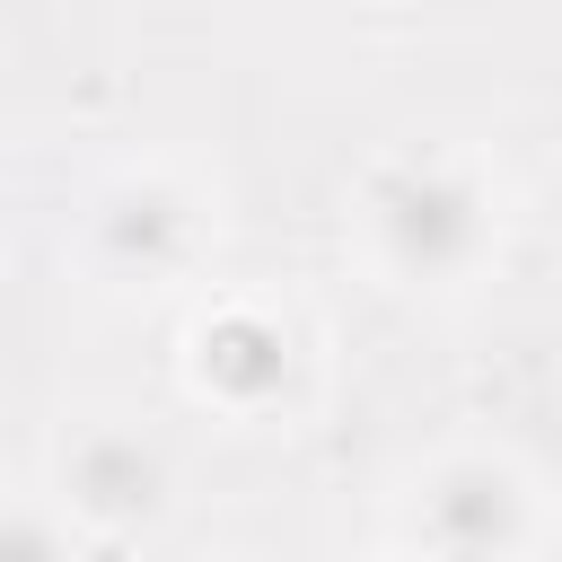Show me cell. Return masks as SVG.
Masks as SVG:
<instances>
[{
  "mask_svg": "<svg viewBox=\"0 0 562 562\" xmlns=\"http://www.w3.org/2000/svg\"><path fill=\"white\" fill-rule=\"evenodd\" d=\"M0 562H79L61 501H35V492L9 501V518H0Z\"/></svg>",
  "mask_w": 562,
  "mask_h": 562,
  "instance_id": "6",
  "label": "cell"
},
{
  "mask_svg": "<svg viewBox=\"0 0 562 562\" xmlns=\"http://www.w3.org/2000/svg\"><path fill=\"white\" fill-rule=\"evenodd\" d=\"M184 386L228 422H281L307 395V342L263 299H211L184 325Z\"/></svg>",
  "mask_w": 562,
  "mask_h": 562,
  "instance_id": "3",
  "label": "cell"
},
{
  "mask_svg": "<svg viewBox=\"0 0 562 562\" xmlns=\"http://www.w3.org/2000/svg\"><path fill=\"white\" fill-rule=\"evenodd\" d=\"M79 562H140V536H79Z\"/></svg>",
  "mask_w": 562,
  "mask_h": 562,
  "instance_id": "7",
  "label": "cell"
},
{
  "mask_svg": "<svg viewBox=\"0 0 562 562\" xmlns=\"http://www.w3.org/2000/svg\"><path fill=\"white\" fill-rule=\"evenodd\" d=\"M202 246H211V202L176 167H123L79 220V263L105 290H167L202 263Z\"/></svg>",
  "mask_w": 562,
  "mask_h": 562,
  "instance_id": "2",
  "label": "cell"
},
{
  "mask_svg": "<svg viewBox=\"0 0 562 562\" xmlns=\"http://www.w3.org/2000/svg\"><path fill=\"white\" fill-rule=\"evenodd\" d=\"M536 518V483L501 448H439L413 474V553L430 562H518Z\"/></svg>",
  "mask_w": 562,
  "mask_h": 562,
  "instance_id": "4",
  "label": "cell"
},
{
  "mask_svg": "<svg viewBox=\"0 0 562 562\" xmlns=\"http://www.w3.org/2000/svg\"><path fill=\"white\" fill-rule=\"evenodd\" d=\"M53 501L79 536H149L176 509V465L132 422H79L53 448Z\"/></svg>",
  "mask_w": 562,
  "mask_h": 562,
  "instance_id": "5",
  "label": "cell"
},
{
  "mask_svg": "<svg viewBox=\"0 0 562 562\" xmlns=\"http://www.w3.org/2000/svg\"><path fill=\"white\" fill-rule=\"evenodd\" d=\"M351 237L395 290H457L501 246V193H492L483 158L404 140V149L369 158V176L351 193Z\"/></svg>",
  "mask_w": 562,
  "mask_h": 562,
  "instance_id": "1",
  "label": "cell"
},
{
  "mask_svg": "<svg viewBox=\"0 0 562 562\" xmlns=\"http://www.w3.org/2000/svg\"><path fill=\"white\" fill-rule=\"evenodd\" d=\"M369 562H430V553H369Z\"/></svg>",
  "mask_w": 562,
  "mask_h": 562,
  "instance_id": "8",
  "label": "cell"
}]
</instances>
